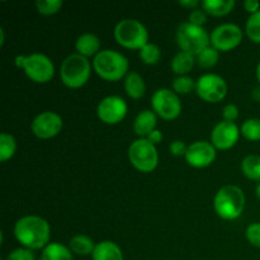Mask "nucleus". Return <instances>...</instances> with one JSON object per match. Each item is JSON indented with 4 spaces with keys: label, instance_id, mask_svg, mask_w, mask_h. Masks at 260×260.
Listing matches in <instances>:
<instances>
[{
    "label": "nucleus",
    "instance_id": "1",
    "mask_svg": "<svg viewBox=\"0 0 260 260\" xmlns=\"http://www.w3.org/2000/svg\"><path fill=\"white\" fill-rule=\"evenodd\" d=\"M14 236L23 248L33 251L43 250L50 244L51 226L41 216H23L15 222Z\"/></svg>",
    "mask_w": 260,
    "mask_h": 260
},
{
    "label": "nucleus",
    "instance_id": "2",
    "mask_svg": "<svg viewBox=\"0 0 260 260\" xmlns=\"http://www.w3.org/2000/svg\"><path fill=\"white\" fill-rule=\"evenodd\" d=\"M93 70L96 75L106 81L122 80L129 73L128 58L116 50H102L93 58Z\"/></svg>",
    "mask_w": 260,
    "mask_h": 260
},
{
    "label": "nucleus",
    "instance_id": "3",
    "mask_svg": "<svg viewBox=\"0 0 260 260\" xmlns=\"http://www.w3.org/2000/svg\"><path fill=\"white\" fill-rule=\"evenodd\" d=\"M246 198L243 189L238 185H225L220 188L213 198V210L216 215L225 221L238 220L245 210Z\"/></svg>",
    "mask_w": 260,
    "mask_h": 260
},
{
    "label": "nucleus",
    "instance_id": "4",
    "mask_svg": "<svg viewBox=\"0 0 260 260\" xmlns=\"http://www.w3.org/2000/svg\"><path fill=\"white\" fill-rule=\"evenodd\" d=\"M93 65L79 53H71L60 66L61 83L69 89H80L89 81Z\"/></svg>",
    "mask_w": 260,
    "mask_h": 260
},
{
    "label": "nucleus",
    "instance_id": "5",
    "mask_svg": "<svg viewBox=\"0 0 260 260\" xmlns=\"http://www.w3.org/2000/svg\"><path fill=\"white\" fill-rule=\"evenodd\" d=\"M113 36L116 42L127 50L140 51L149 43V30L134 18L119 20L114 27Z\"/></svg>",
    "mask_w": 260,
    "mask_h": 260
},
{
    "label": "nucleus",
    "instance_id": "6",
    "mask_svg": "<svg viewBox=\"0 0 260 260\" xmlns=\"http://www.w3.org/2000/svg\"><path fill=\"white\" fill-rule=\"evenodd\" d=\"M15 65L22 68L30 81L37 84H47L55 76V65L48 56L43 53H30L28 56H17Z\"/></svg>",
    "mask_w": 260,
    "mask_h": 260
},
{
    "label": "nucleus",
    "instance_id": "7",
    "mask_svg": "<svg viewBox=\"0 0 260 260\" xmlns=\"http://www.w3.org/2000/svg\"><path fill=\"white\" fill-rule=\"evenodd\" d=\"M175 37L180 51L190 53L196 57L211 46V36L207 30L189 22L180 23Z\"/></svg>",
    "mask_w": 260,
    "mask_h": 260
},
{
    "label": "nucleus",
    "instance_id": "8",
    "mask_svg": "<svg viewBox=\"0 0 260 260\" xmlns=\"http://www.w3.org/2000/svg\"><path fill=\"white\" fill-rule=\"evenodd\" d=\"M128 160L141 173H152L159 165V154L154 144L147 139H137L129 145Z\"/></svg>",
    "mask_w": 260,
    "mask_h": 260
},
{
    "label": "nucleus",
    "instance_id": "9",
    "mask_svg": "<svg viewBox=\"0 0 260 260\" xmlns=\"http://www.w3.org/2000/svg\"><path fill=\"white\" fill-rule=\"evenodd\" d=\"M228 83L217 74H203L196 81V93L206 103H218L226 98Z\"/></svg>",
    "mask_w": 260,
    "mask_h": 260
},
{
    "label": "nucleus",
    "instance_id": "10",
    "mask_svg": "<svg viewBox=\"0 0 260 260\" xmlns=\"http://www.w3.org/2000/svg\"><path fill=\"white\" fill-rule=\"evenodd\" d=\"M152 111L164 121H174L182 113V102L173 89H157L151 96Z\"/></svg>",
    "mask_w": 260,
    "mask_h": 260
},
{
    "label": "nucleus",
    "instance_id": "11",
    "mask_svg": "<svg viewBox=\"0 0 260 260\" xmlns=\"http://www.w3.org/2000/svg\"><path fill=\"white\" fill-rule=\"evenodd\" d=\"M211 46L218 52H230L240 46L244 32L238 24L223 23L216 27L211 33Z\"/></svg>",
    "mask_w": 260,
    "mask_h": 260
},
{
    "label": "nucleus",
    "instance_id": "12",
    "mask_svg": "<svg viewBox=\"0 0 260 260\" xmlns=\"http://www.w3.org/2000/svg\"><path fill=\"white\" fill-rule=\"evenodd\" d=\"M128 106L119 95H108L96 106V116L106 124H118L126 118Z\"/></svg>",
    "mask_w": 260,
    "mask_h": 260
},
{
    "label": "nucleus",
    "instance_id": "13",
    "mask_svg": "<svg viewBox=\"0 0 260 260\" xmlns=\"http://www.w3.org/2000/svg\"><path fill=\"white\" fill-rule=\"evenodd\" d=\"M63 121L56 112L46 111L37 114L30 123V131L37 139L50 140L62 131Z\"/></svg>",
    "mask_w": 260,
    "mask_h": 260
},
{
    "label": "nucleus",
    "instance_id": "14",
    "mask_svg": "<svg viewBox=\"0 0 260 260\" xmlns=\"http://www.w3.org/2000/svg\"><path fill=\"white\" fill-rule=\"evenodd\" d=\"M217 150L211 141H196L188 145L184 159L188 165L194 169H205L215 162Z\"/></svg>",
    "mask_w": 260,
    "mask_h": 260
},
{
    "label": "nucleus",
    "instance_id": "15",
    "mask_svg": "<svg viewBox=\"0 0 260 260\" xmlns=\"http://www.w3.org/2000/svg\"><path fill=\"white\" fill-rule=\"evenodd\" d=\"M240 136V128L235 122L221 121L213 127L211 132V144L215 146L216 150L226 151L233 149L238 144Z\"/></svg>",
    "mask_w": 260,
    "mask_h": 260
},
{
    "label": "nucleus",
    "instance_id": "16",
    "mask_svg": "<svg viewBox=\"0 0 260 260\" xmlns=\"http://www.w3.org/2000/svg\"><path fill=\"white\" fill-rule=\"evenodd\" d=\"M157 116L154 111L144 109L136 116L134 121V132L139 139H146L152 131L156 129Z\"/></svg>",
    "mask_w": 260,
    "mask_h": 260
},
{
    "label": "nucleus",
    "instance_id": "17",
    "mask_svg": "<svg viewBox=\"0 0 260 260\" xmlns=\"http://www.w3.org/2000/svg\"><path fill=\"white\" fill-rule=\"evenodd\" d=\"M76 53L84 57H95L101 52V40L94 33H83L75 41Z\"/></svg>",
    "mask_w": 260,
    "mask_h": 260
},
{
    "label": "nucleus",
    "instance_id": "18",
    "mask_svg": "<svg viewBox=\"0 0 260 260\" xmlns=\"http://www.w3.org/2000/svg\"><path fill=\"white\" fill-rule=\"evenodd\" d=\"M93 260H124L123 251L119 248L118 244L111 240L101 241L95 245L93 254Z\"/></svg>",
    "mask_w": 260,
    "mask_h": 260
},
{
    "label": "nucleus",
    "instance_id": "19",
    "mask_svg": "<svg viewBox=\"0 0 260 260\" xmlns=\"http://www.w3.org/2000/svg\"><path fill=\"white\" fill-rule=\"evenodd\" d=\"M124 91L131 99H141L146 93V84L144 78L137 71H129L123 81Z\"/></svg>",
    "mask_w": 260,
    "mask_h": 260
},
{
    "label": "nucleus",
    "instance_id": "20",
    "mask_svg": "<svg viewBox=\"0 0 260 260\" xmlns=\"http://www.w3.org/2000/svg\"><path fill=\"white\" fill-rule=\"evenodd\" d=\"M236 3L234 0H203L201 2V8L212 17H225L230 14L235 8Z\"/></svg>",
    "mask_w": 260,
    "mask_h": 260
},
{
    "label": "nucleus",
    "instance_id": "21",
    "mask_svg": "<svg viewBox=\"0 0 260 260\" xmlns=\"http://www.w3.org/2000/svg\"><path fill=\"white\" fill-rule=\"evenodd\" d=\"M196 62H197L196 56L184 52V51H179L173 57L172 62H170V68H172V71L177 76H184L188 75L193 70Z\"/></svg>",
    "mask_w": 260,
    "mask_h": 260
},
{
    "label": "nucleus",
    "instance_id": "22",
    "mask_svg": "<svg viewBox=\"0 0 260 260\" xmlns=\"http://www.w3.org/2000/svg\"><path fill=\"white\" fill-rule=\"evenodd\" d=\"M96 244H94L93 239L89 238L88 235H83V234H78L74 235L69 241V248L73 251V254L80 256H88L91 255L95 249Z\"/></svg>",
    "mask_w": 260,
    "mask_h": 260
},
{
    "label": "nucleus",
    "instance_id": "23",
    "mask_svg": "<svg viewBox=\"0 0 260 260\" xmlns=\"http://www.w3.org/2000/svg\"><path fill=\"white\" fill-rule=\"evenodd\" d=\"M41 260H74L70 248L61 243H50L41 254Z\"/></svg>",
    "mask_w": 260,
    "mask_h": 260
},
{
    "label": "nucleus",
    "instance_id": "24",
    "mask_svg": "<svg viewBox=\"0 0 260 260\" xmlns=\"http://www.w3.org/2000/svg\"><path fill=\"white\" fill-rule=\"evenodd\" d=\"M241 173L253 182H260V156L248 155L241 161Z\"/></svg>",
    "mask_w": 260,
    "mask_h": 260
},
{
    "label": "nucleus",
    "instance_id": "25",
    "mask_svg": "<svg viewBox=\"0 0 260 260\" xmlns=\"http://www.w3.org/2000/svg\"><path fill=\"white\" fill-rule=\"evenodd\" d=\"M15 152H17V141L14 136L3 132L0 135V161L7 162L14 156Z\"/></svg>",
    "mask_w": 260,
    "mask_h": 260
},
{
    "label": "nucleus",
    "instance_id": "26",
    "mask_svg": "<svg viewBox=\"0 0 260 260\" xmlns=\"http://www.w3.org/2000/svg\"><path fill=\"white\" fill-rule=\"evenodd\" d=\"M241 136L251 142L260 141V118H248L240 127Z\"/></svg>",
    "mask_w": 260,
    "mask_h": 260
},
{
    "label": "nucleus",
    "instance_id": "27",
    "mask_svg": "<svg viewBox=\"0 0 260 260\" xmlns=\"http://www.w3.org/2000/svg\"><path fill=\"white\" fill-rule=\"evenodd\" d=\"M140 60L145 63V65H156L159 63L160 58H161V50L155 43H147L146 46L139 51Z\"/></svg>",
    "mask_w": 260,
    "mask_h": 260
},
{
    "label": "nucleus",
    "instance_id": "28",
    "mask_svg": "<svg viewBox=\"0 0 260 260\" xmlns=\"http://www.w3.org/2000/svg\"><path fill=\"white\" fill-rule=\"evenodd\" d=\"M218 60H220V52L216 48H213L212 46L203 50L197 56L198 66L202 69H206V70H210V69L215 68L218 63Z\"/></svg>",
    "mask_w": 260,
    "mask_h": 260
},
{
    "label": "nucleus",
    "instance_id": "29",
    "mask_svg": "<svg viewBox=\"0 0 260 260\" xmlns=\"http://www.w3.org/2000/svg\"><path fill=\"white\" fill-rule=\"evenodd\" d=\"M172 88L173 91L178 95H187L196 90V80H193V78H190L189 75L177 76L173 80Z\"/></svg>",
    "mask_w": 260,
    "mask_h": 260
},
{
    "label": "nucleus",
    "instance_id": "30",
    "mask_svg": "<svg viewBox=\"0 0 260 260\" xmlns=\"http://www.w3.org/2000/svg\"><path fill=\"white\" fill-rule=\"evenodd\" d=\"M245 33L251 42L260 45V10L248 18L245 24Z\"/></svg>",
    "mask_w": 260,
    "mask_h": 260
},
{
    "label": "nucleus",
    "instance_id": "31",
    "mask_svg": "<svg viewBox=\"0 0 260 260\" xmlns=\"http://www.w3.org/2000/svg\"><path fill=\"white\" fill-rule=\"evenodd\" d=\"M62 5L63 3L61 0H37L36 9L40 14L48 17V15H53L60 12Z\"/></svg>",
    "mask_w": 260,
    "mask_h": 260
},
{
    "label": "nucleus",
    "instance_id": "32",
    "mask_svg": "<svg viewBox=\"0 0 260 260\" xmlns=\"http://www.w3.org/2000/svg\"><path fill=\"white\" fill-rule=\"evenodd\" d=\"M246 240L255 248L260 249V222H253L245 230Z\"/></svg>",
    "mask_w": 260,
    "mask_h": 260
},
{
    "label": "nucleus",
    "instance_id": "33",
    "mask_svg": "<svg viewBox=\"0 0 260 260\" xmlns=\"http://www.w3.org/2000/svg\"><path fill=\"white\" fill-rule=\"evenodd\" d=\"M5 260H36V255L33 250L27 248H17L10 251Z\"/></svg>",
    "mask_w": 260,
    "mask_h": 260
},
{
    "label": "nucleus",
    "instance_id": "34",
    "mask_svg": "<svg viewBox=\"0 0 260 260\" xmlns=\"http://www.w3.org/2000/svg\"><path fill=\"white\" fill-rule=\"evenodd\" d=\"M188 22L192 24L198 25V27H203L206 22H207V13L202 9H194L190 10L189 17H188Z\"/></svg>",
    "mask_w": 260,
    "mask_h": 260
},
{
    "label": "nucleus",
    "instance_id": "35",
    "mask_svg": "<svg viewBox=\"0 0 260 260\" xmlns=\"http://www.w3.org/2000/svg\"><path fill=\"white\" fill-rule=\"evenodd\" d=\"M222 118L223 121L235 122L239 118V108L236 104L229 103L222 108Z\"/></svg>",
    "mask_w": 260,
    "mask_h": 260
},
{
    "label": "nucleus",
    "instance_id": "36",
    "mask_svg": "<svg viewBox=\"0 0 260 260\" xmlns=\"http://www.w3.org/2000/svg\"><path fill=\"white\" fill-rule=\"evenodd\" d=\"M187 149L188 146L184 144V141H182V140H175V141L170 142L169 145L170 154H172L173 156H177V157L185 156V154H187Z\"/></svg>",
    "mask_w": 260,
    "mask_h": 260
},
{
    "label": "nucleus",
    "instance_id": "37",
    "mask_svg": "<svg viewBox=\"0 0 260 260\" xmlns=\"http://www.w3.org/2000/svg\"><path fill=\"white\" fill-rule=\"evenodd\" d=\"M244 8H245V10L248 13H250L251 14H254V13L259 12L260 10V3L258 0H246V2H244Z\"/></svg>",
    "mask_w": 260,
    "mask_h": 260
},
{
    "label": "nucleus",
    "instance_id": "38",
    "mask_svg": "<svg viewBox=\"0 0 260 260\" xmlns=\"http://www.w3.org/2000/svg\"><path fill=\"white\" fill-rule=\"evenodd\" d=\"M162 132L161 131H159V129H155V131H152L151 134L149 135V136L146 137L147 140H149L150 142H151V144H154L155 146H156V144H159V142H161L162 141Z\"/></svg>",
    "mask_w": 260,
    "mask_h": 260
},
{
    "label": "nucleus",
    "instance_id": "39",
    "mask_svg": "<svg viewBox=\"0 0 260 260\" xmlns=\"http://www.w3.org/2000/svg\"><path fill=\"white\" fill-rule=\"evenodd\" d=\"M179 5H182L183 8H187V9L194 10L197 9V7H200L201 2H198V0H183V2H179Z\"/></svg>",
    "mask_w": 260,
    "mask_h": 260
},
{
    "label": "nucleus",
    "instance_id": "40",
    "mask_svg": "<svg viewBox=\"0 0 260 260\" xmlns=\"http://www.w3.org/2000/svg\"><path fill=\"white\" fill-rule=\"evenodd\" d=\"M251 98H253L256 103H260V85L255 86V88L251 90Z\"/></svg>",
    "mask_w": 260,
    "mask_h": 260
},
{
    "label": "nucleus",
    "instance_id": "41",
    "mask_svg": "<svg viewBox=\"0 0 260 260\" xmlns=\"http://www.w3.org/2000/svg\"><path fill=\"white\" fill-rule=\"evenodd\" d=\"M4 40H5V36H4V29H0V46L4 45Z\"/></svg>",
    "mask_w": 260,
    "mask_h": 260
},
{
    "label": "nucleus",
    "instance_id": "42",
    "mask_svg": "<svg viewBox=\"0 0 260 260\" xmlns=\"http://www.w3.org/2000/svg\"><path fill=\"white\" fill-rule=\"evenodd\" d=\"M255 74H256V80H258V83H259V85H260V61H259L258 66H256Z\"/></svg>",
    "mask_w": 260,
    "mask_h": 260
},
{
    "label": "nucleus",
    "instance_id": "43",
    "mask_svg": "<svg viewBox=\"0 0 260 260\" xmlns=\"http://www.w3.org/2000/svg\"><path fill=\"white\" fill-rule=\"evenodd\" d=\"M255 194H256V197L260 200V182L256 184V187H255Z\"/></svg>",
    "mask_w": 260,
    "mask_h": 260
}]
</instances>
